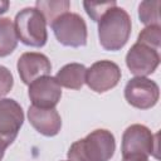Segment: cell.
<instances>
[{
	"instance_id": "16",
	"label": "cell",
	"mask_w": 161,
	"mask_h": 161,
	"mask_svg": "<svg viewBox=\"0 0 161 161\" xmlns=\"http://www.w3.org/2000/svg\"><path fill=\"white\" fill-rule=\"evenodd\" d=\"M160 0L142 1L138 5V18L140 21L146 25H160Z\"/></svg>"
},
{
	"instance_id": "17",
	"label": "cell",
	"mask_w": 161,
	"mask_h": 161,
	"mask_svg": "<svg viewBox=\"0 0 161 161\" xmlns=\"http://www.w3.org/2000/svg\"><path fill=\"white\" fill-rule=\"evenodd\" d=\"M155 50H160L161 47V26L160 25H150L142 29L137 36V42Z\"/></svg>"
},
{
	"instance_id": "19",
	"label": "cell",
	"mask_w": 161,
	"mask_h": 161,
	"mask_svg": "<svg viewBox=\"0 0 161 161\" xmlns=\"http://www.w3.org/2000/svg\"><path fill=\"white\" fill-rule=\"evenodd\" d=\"M13 86H14V78L11 72L6 67L0 65V98L5 97L11 91Z\"/></svg>"
},
{
	"instance_id": "11",
	"label": "cell",
	"mask_w": 161,
	"mask_h": 161,
	"mask_svg": "<svg viewBox=\"0 0 161 161\" xmlns=\"http://www.w3.org/2000/svg\"><path fill=\"white\" fill-rule=\"evenodd\" d=\"M16 68L21 82L29 86L35 79L49 75L52 70V63L43 53L26 52L19 57Z\"/></svg>"
},
{
	"instance_id": "22",
	"label": "cell",
	"mask_w": 161,
	"mask_h": 161,
	"mask_svg": "<svg viewBox=\"0 0 161 161\" xmlns=\"http://www.w3.org/2000/svg\"><path fill=\"white\" fill-rule=\"evenodd\" d=\"M4 153H5V151H1V150H0V161H1L3 157H4Z\"/></svg>"
},
{
	"instance_id": "23",
	"label": "cell",
	"mask_w": 161,
	"mask_h": 161,
	"mask_svg": "<svg viewBox=\"0 0 161 161\" xmlns=\"http://www.w3.org/2000/svg\"><path fill=\"white\" fill-rule=\"evenodd\" d=\"M64 161H69V160H64Z\"/></svg>"
},
{
	"instance_id": "2",
	"label": "cell",
	"mask_w": 161,
	"mask_h": 161,
	"mask_svg": "<svg viewBox=\"0 0 161 161\" xmlns=\"http://www.w3.org/2000/svg\"><path fill=\"white\" fill-rule=\"evenodd\" d=\"M132 23L128 13L119 6L109 9L98 21V39L104 50H121L128 42Z\"/></svg>"
},
{
	"instance_id": "13",
	"label": "cell",
	"mask_w": 161,
	"mask_h": 161,
	"mask_svg": "<svg viewBox=\"0 0 161 161\" xmlns=\"http://www.w3.org/2000/svg\"><path fill=\"white\" fill-rule=\"evenodd\" d=\"M87 68L80 63H68L63 65L55 74V80L60 87L68 89H80L86 80Z\"/></svg>"
},
{
	"instance_id": "3",
	"label": "cell",
	"mask_w": 161,
	"mask_h": 161,
	"mask_svg": "<svg viewBox=\"0 0 161 161\" xmlns=\"http://www.w3.org/2000/svg\"><path fill=\"white\" fill-rule=\"evenodd\" d=\"M18 40L24 45L33 48H42L47 44L48 31L47 21L42 13L35 8H24L16 15L14 20Z\"/></svg>"
},
{
	"instance_id": "21",
	"label": "cell",
	"mask_w": 161,
	"mask_h": 161,
	"mask_svg": "<svg viewBox=\"0 0 161 161\" xmlns=\"http://www.w3.org/2000/svg\"><path fill=\"white\" fill-rule=\"evenodd\" d=\"M9 6H10V3L8 0H0V15L5 14L9 10Z\"/></svg>"
},
{
	"instance_id": "7",
	"label": "cell",
	"mask_w": 161,
	"mask_h": 161,
	"mask_svg": "<svg viewBox=\"0 0 161 161\" xmlns=\"http://www.w3.org/2000/svg\"><path fill=\"white\" fill-rule=\"evenodd\" d=\"M125 98L128 104L138 109H150L156 106L160 97V88L155 80L146 77L131 78L125 86Z\"/></svg>"
},
{
	"instance_id": "12",
	"label": "cell",
	"mask_w": 161,
	"mask_h": 161,
	"mask_svg": "<svg viewBox=\"0 0 161 161\" xmlns=\"http://www.w3.org/2000/svg\"><path fill=\"white\" fill-rule=\"evenodd\" d=\"M28 119L36 132L47 137L57 136L62 128V118L55 108L30 106L28 108Z\"/></svg>"
},
{
	"instance_id": "5",
	"label": "cell",
	"mask_w": 161,
	"mask_h": 161,
	"mask_svg": "<svg viewBox=\"0 0 161 161\" xmlns=\"http://www.w3.org/2000/svg\"><path fill=\"white\" fill-rule=\"evenodd\" d=\"M156 137L157 135H153L151 130L145 125L135 123L128 126L122 135V157L131 155H142L146 157L150 155L156 156Z\"/></svg>"
},
{
	"instance_id": "10",
	"label": "cell",
	"mask_w": 161,
	"mask_h": 161,
	"mask_svg": "<svg viewBox=\"0 0 161 161\" xmlns=\"http://www.w3.org/2000/svg\"><path fill=\"white\" fill-rule=\"evenodd\" d=\"M28 96L33 103L31 106L39 108H55L62 97V87L54 77L45 75L29 84Z\"/></svg>"
},
{
	"instance_id": "20",
	"label": "cell",
	"mask_w": 161,
	"mask_h": 161,
	"mask_svg": "<svg viewBox=\"0 0 161 161\" xmlns=\"http://www.w3.org/2000/svg\"><path fill=\"white\" fill-rule=\"evenodd\" d=\"M122 161H148V157L142 156V155H131V156L123 157Z\"/></svg>"
},
{
	"instance_id": "8",
	"label": "cell",
	"mask_w": 161,
	"mask_h": 161,
	"mask_svg": "<svg viewBox=\"0 0 161 161\" xmlns=\"http://www.w3.org/2000/svg\"><path fill=\"white\" fill-rule=\"evenodd\" d=\"M122 77L121 68L111 60H98L86 72L84 83L96 93H104L114 88Z\"/></svg>"
},
{
	"instance_id": "1",
	"label": "cell",
	"mask_w": 161,
	"mask_h": 161,
	"mask_svg": "<svg viewBox=\"0 0 161 161\" xmlns=\"http://www.w3.org/2000/svg\"><path fill=\"white\" fill-rule=\"evenodd\" d=\"M116 151V140L111 131L98 128L84 138L73 142L67 152L69 161H108Z\"/></svg>"
},
{
	"instance_id": "18",
	"label": "cell",
	"mask_w": 161,
	"mask_h": 161,
	"mask_svg": "<svg viewBox=\"0 0 161 161\" xmlns=\"http://www.w3.org/2000/svg\"><path fill=\"white\" fill-rule=\"evenodd\" d=\"M117 6L116 1H102V3H96V1H83V8L88 16L94 21L98 23L99 19L112 8Z\"/></svg>"
},
{
	"instance_id": "6",
	"label": "cell",
	"mask_w": 161,
	"mask_h": 161,
	"mask_svg": "<svg viewBox=\"0 0 161 161\" xmlns=\"http://www.w3.org/2000/svg\"><path fill=\"white\" fill-rule=\"evenodd\" d=\"M24 123L21 106L11 98L0 99V150L5 151L18 137Z\"/></svg>"
},
{
	"instance_id": "15",
	"label": "cell",
	"mask_w": 161,
	"mask_h": 161,
	"mask_svg": "<svg viewBox=\"0 0 161 161\" xmlns=\"http://www.w3.org/2000/svg\"><path fill=\"white\" fill-rule=\"evenodd\" d=\"M35 9L42 13L47 24L50 25L57 18L69 13L70 3L68 0H38L35 3Z\"/></svg>"
},
{
	"instance_id": "14",
	"label": "cell",
	"mask_w": 161,
	"mask_h": 161,
	"mask_svg": "<svg viewBox=\"0 0 161 161\" xmlns=\"http://www.w3.org/2000/svg\"><path fill=\"white\" fill-rule=\"evenodd\" d=\"M18 45L14 23L9 18H0V58L10 55Z\"/></svg>"
},
{
	"instance_id": "9",
	"label": "cell",
	"mask_w": 161,
	"mask_h": 161,
	"mask_svg": "<svg viewBox=\"0 0 161 161\" xmlns=\"http://www.w3.org/2000/svg\"><path fill=\"white\" fill-rule=\"evenodd\" d=\"M158 64V52L140 43H135L126 54V65L136 77H147L152 74Z\"/></svg>"
},
{
	"instance_id": "4",
	"label": "cell",
	"mask_w": 161,
	"mask_h": 161,
	"mask_svg": "<svg viewBox=\"0 0 161 161\" xmlns=\"http://www.w3.org/2000/svg\"><path fill=\"white\" fill-rule=\"evenodd\" d=\"M50 28L57 40L64 47L79 48L87 44V24L77 13H65L60 15L50 24Z\"/></svg>"
}]
</instances>
